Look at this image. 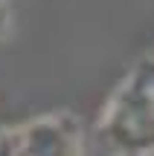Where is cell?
<instances>
[{
    "label": "cell",
    "mask_w": 154,
    "mask_h": 156,
    "mask_svg": "<svg viewBox=\"0 0 154 156\" xmlns=\"http://www.w3.org/2000/svg\"><path fill=\"white\" fill-rule=\"evenodd\" d=\"M114 136L131 153L154 151V84L148 75H137V81L116 98Z\"/></svg>",
    "instance_id": "obj_1"
}]
</instances>
